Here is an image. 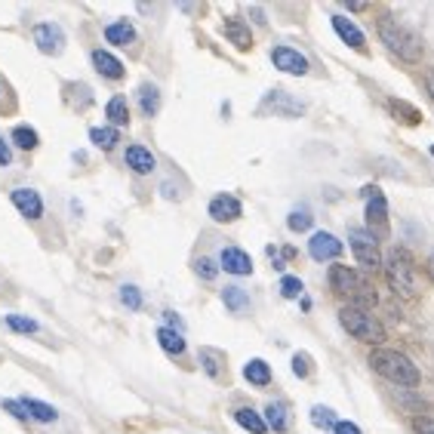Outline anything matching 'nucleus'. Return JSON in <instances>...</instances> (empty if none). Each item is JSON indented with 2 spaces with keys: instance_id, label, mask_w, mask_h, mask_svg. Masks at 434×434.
Segmentation results:
<instances>
[{
  "instance_id": "f257e3e1",
  "label": "nucleus",
  "mask_w": 434,
  "mask_h": 434,
  "mask_svg": "<svg viewBox=\"0 0 434 434\" xmlns=\"http://www.w3.org/2000/svg\"><path fill=\"white\" fill-rule=\"evenodd\" d=\"M330 287H333L336 296H342L345 302H351V308H361V311H370L379 305V296L367 280L357 275L354 268L348 265H333L330 268Z\"/></svg>"
},
{
  "instance_id": "f03ea898",
  "label": "nucleus",
  "mask_w": 434,
  "mask_h": 434,
  "mask_svg": "<svg viewBox=\"0 0 434 434\" xmlns=\"http://www.w3.org/2000/svg\"><path fill=\"white\" fill-rule=\"evenodd\" d=\"M370 367L376 370L382 379L394 382V385H404V388H416L422 379L419 367H416L410 357L401 351H391V348H376V351L370 354Z\"/></svg>"
},
{
  "instance_id": "7ed1b4c3",
  "label": "nucleus",
  "mask_w": 434,
  "mask_h": 434,
  "mask_svg": "<svg viewBox=\"0 0 434 434\" xmlns=\"http://www.w3.org/2000/svg\"><path fill=\"white\" fill-rule=\"evenodd\" d=\"M379 37H382V44H385L397 59H404V62H419L422 53H425V44H422L419 34H416L410 25L391 19V16L379 19Z\"/></svg>"
},
{
  "instance_id": "20e7f679",
  "label": "nucleus",
  "mask_w": 434,
  "mask_h": 434,
  "mask_svg": "<svg viewBox=\"0 0 434 434\" xmlns=\"http://www.w3.org/2000/svg\"><path fill=\"white\" fill-rule=\"evenodd\" d=\"M339 323H342V330L348 336L361 339V342H370V345H382L385 342V327L373 318L370 311H361V308H351V305H345L342 311H339Z\"/></svg>"
},
{
  "instance_id": "39448f33",
  "label": "nucleus",
  "mask_w": 434,
  "mask_h": 434,
  "mask_svg": "<svg viewBox=\"0 0 434 434\" xmlns=\"http://www.w3.org/2000/svg\"><path fill=\"white\" fill-rule=\"evenodd\" d=\"M388 284L394 289L401 299H413L416 296V275H413V259L410 253L401 250V246H394V250L388 253Z\"/></svg>"
},
{
  "instance_id": "423d86ee",
  "label": "nucleus",
  "mask_w": 434,
  "mask_h": 434,
  "mask_svg": "<svg viewBox=\"0 0 434 434\" xmlns=\"http://www.w3.org/2000/svg\"><path fill=\"white\" fill-rule=\"evenodd\" d=\"M348 243H351L354 259L361 262L363 271H379L382 268V253H379V241L370 231H361V228H351L348 231Z\"/></svg>"
},
{
  "instance_id": "0eeeda50",
  "label": "nucleus",
  "mask_w": 434,
  "mask_h": 434,
  "mask_svg": "<svg viewBox=\"0 0 434 434\" xmlns=\"http://www.w3.org/2000/svg\"><path fill=\"white\" fill-rule=\"evenodd\" d=\"M367 194V222H370V234L373 237H382L388 231V207H385V198H382L379 188H363Z\"/></svg>"
},
{
  "instance_id": "6e6552de",
  "label": "nucleus",
  "mask_w": 434,
  "mask_h": 434,
  "mask_svg": "<svg viewBox=\"0 0 434 434\" xmlns=\"http://www.w3.org/2000/svg\"><path fill=\"white\" fill-rule=\"evenodd\" d=\"M271 62H275L277 71L296 74V78L308 74V59H305L299 49H293V47H275L271 49Z\"/></svg>"
},
{
  "instance_id": "1a4fd4ad",
  "label": "nucleus",
  "mask_w": 434,
  "mask_h": 434,
  "mask_svg": "<svg viewBox=\"0 0 434 434\" xmlns=\"http://www.w3.org/2000/svg\"><path fill=\"white\" fill-rule=\"evenodd\" d=\"M262 114H287V117H302L305 114V105L299 99H293L289 92H280V90H271L265 105L259 108Z\"/></svg>"
},
{
  "instance_id": "9d476101",
  "label": "nucleus",
  "mask_w": 434,
  "mask_h": 434,
  "mask_svg": "<svg viewBox=\"0 0 434 434\" xmlns=\"http://www.w3.org/2000/svg\"><path fill=\"white\" fill-rule=\"evenodd\" d=\"M34 44H37V49H44L47 56H56L65 47V31L56 22H44L34 28Z\"/></svg>"
},
{
  "instance_id": "9b49d317",
  "label": "nucleus",
  "mask_w": 434,
  "mask_h": 434,
  "mask_svg": "<svg viewBox=\"0 0 434 434\" xmlns=\"http://www.w3.org/2000/svg\"><path fill=\"white\" fill-rule=\"evenodd\" d=\"M308 253H311V259H318V262H330V259H339V253H342V243H339L336 234L318 231V234L311 237V243H308Z\"/></svg>"
},
{
  "instance_id": "f8f14e48",
  "label": "nucleus",
  "mask_w": 434,
  "mask_h": 434,
  "mask_svg": "<svg viewBox=\"0 0 434 434\" xmlns=\"http://www.w3.org/2000/svg\"><path fill=\"white\" fill-rule=\"evenodd\" d=\"M10 200L16 203V210H19L25 219H31V222L44 216V200H40V194L34 188H16L10 194Z\"/></svg>"
},
{
  "instance_id": "ddd939ff",
  "label": "nucleus",
  "mask_w": 434,
  "mask_h": 434,
  "mask_svg": "<svg viewBox=\"0 0 434 434\" xmlns=\"http://www.w3.org/2000/svg\"><path fill=\"white\" fill-rule=\"evenodd\" d=\"M210 216L212 222H234L241 216V200L231 198V194H216L210 200Z\"/></svg>"
},
{
  "instance_id": "4468645a",
  "label": "nucleus",
  "mask_w": 434,
  "mask_h": 434,
  "mask_svg": "<svg viewBox=\"0 0 434 434\" xmlns=\"http://www.w3.org/2000/svg\"><path fill=\"white\" fill-rule=\"evenodd\" d=\"M222 271L237 275V277H246V275H253V259L246 256L243 250H237V246H225L222 250Z\"/></svg>"
},
{
  "instance_id": "2eb2a0df",
  "label": "nucleus",
  "mask_w": 434,
  "mask_h": 434,
  "mask_svg": "<svg viewBox=\"0 0 434 434\" xmlns=\"http://www.w3.org/2000/svg\"><path fill=\"white\" fill-rule=\"evenodd\" d=\"M92 65H96V71L102 78L108 80H121L123 78V62L121 59H114L108 49H92Z\"/></svg>"
},
{
  "instance_id": "dca6fc26",
  "label": "nucleus",
  "mask_w": 434,
  "mask_h": 434,
  "mask_svg": "<svg viewBox=\"0 0 434 434\" xmlns=\"http://www.w3.org/2000/svg\"><path fill=\"white\" fill-rule=\"evenodd\" d=\"M126 167L139 176H148L151 169H155V155H151L145 145H130V148H126Z\"/></svg>"
},
{
  "instance_id": "f3484780",
  "label": "nucleus",
  "mask_w": 434,
  "mask_h": 434,
  "mask_svg": "<svg viewBox=\"0 0 434 434\" xmlns=\"http://www.w3.org/2000/svg\"><path fill=\"white\" fill-rule=\"evenodd\" d=\"M333 28H336V34L345 40L348 47H354V49H363V47H367V37H363V31L357 28L351 19H345V16H333Z\"/></svg>"
},
{
  "instance_id": "a211bd4d",
  "label": "nucleus",
  "mask_w": 434,
  "mask_h": 434,
  "mask_svg": "<svg viewBox=\"0 0 434 434\" xmlns=\"http://www.w3.org/2000/svg\"><path fill=\"white\" fill-rule=\"evenodd\" d=\"M388 111L397 123H404V126H419L422 123V111L416 105H406L404 99H388Z\"/></svg>"
},
{
  "instance_id": "6ab92c4d",
  "label": "nucleus",
  "mask_w": 434,
  "mask_h": 434,
  "mask_svg": "<svg viewBox=\"0 0 434 434\" xmlns=\"http://www.w3.org/2000/svg\"><path fill=\"white\" fill-rule=\"evenodd\" d=\"M234 422L241 425V428H246L250 434H265L268 431L265 416H259L256 410H250V406H241V410L234 413Z\"/></svg>"
},
{
  "instance_id": "aec40b11",
  "label": "nucleus",
  "mask_w": 434,
  "mask_h": 434,
  "mask_svg": "<svg viewBox=\"0 0 434 434\" xmlns=\"http://www.w3.org/2000/svg\"><path fill=\"white\" fill-rule=\"evenodd\" d=\"M105 40H108V44H114V47L133 44V40H135V28L126 19H117V22H111L105 28Z\"/></svg>"
},
{
  "instance_id": "412c9836",
  "label": "nucleus",
  "mask_w": 434,
  "mask_h": 434,
  "mask_svg": "<svg viewBox=\"0 0 434 434\" xmlns=\"http://www.w3.org/2000/svg\"><path fill=\"white\" fill-rule=\"evenodd\" d=\"M225 34H228V40H231L237 49H250L253 47V34L241 19H225Z\"/></svg>"
},
{
  "instance_id": "4be33fe9",
  "label": "nucleus",
  "mask_w": 434,
  "mask_h": 434,
  "mask_svg": "<svg viewBox=\"0 0 434 434\" xmlns=\"http://www.w3.org/2000/svg\"><path fill=\"white\" fill-rule=\"evenodd\" d=\"M243 379L250 382V385H256V388H265L271 382V367L265 361H259V357H256V361H250L243 367Z\"/></svg>"
},
{
  "instance_id": "5701e85b",
  "label": "nucleus",
  "mask_w": 434,
  "mask_h": 434,
  "mask_svg": "<svg viewBox=\"0 0 434 434\" xmlns=\"http://www.w3.org/2000/svg\"><path fill=\"white\" fill-rule=\"evenodd\" d=\"M105 117H108V123H111L114 130H117V126H126V123H130V108H126V99H123V96H114V99L105 105Z\"/></svg>"
},
{
  "instance_id": "b1692460",
  "label": "nucleus",
  "mask_w": 434,
  "mask_h": 434,
  "mask_svg": "<svg viewBox=\"0 0 434 434\" xmlns=\"http://www.w3.org/2000/svg\"><path fill=\"white\" fill-rule=\"evenodd\" d=\"M265 422H268V428L271 431H280V434H284L287 428H289V410H287V406L284 404H268L265 406Z\"/></svg>"
},
{
  "instance_id": "393cba45",
  "label": "nucleus",
  "mask_w": 434,
  "mask_h": 434,
  "mask_svg": "<svg viewBox=\"0 0 434 434\" xmlns=\"http://www.w3.org/2000/svg\"><path fill=\"white\" fill-rule=\"evenodd\" d=\"M139 108H142V114H148V117L157 114V108H160V90L155 87V83H142V87H139Z\"/></svg>"
},
{
  "instance_id": "a878e982",
  "label": "nucleus",
  "mask_w": 434,
  "mask_h": 434,
  "mask_svg": "<svg viewBox=\"0 0 434 434\" xmlns=\"http://www.w3.org/2000/svg\"><path fill=\"white\" fill-rule=\"evenodd\" d=\"M22 406L28 410V416L34 422H44V425H49V422H56V410L49 404H44V401H34V397H22Z\"/></svg>"
},
{
  "instance_id": "bb28decb",
  "label": "nucleus",
  "mask_w": 434,
  "mask_h": 434,
  "mask_svg": "<svg viewBox=\"0 0 434 434\" xmlns=\"http://www.w3.org/2000/svg\"><path fill=\"white\" fill-rule=\"evenodd\" d=\"M222 302H225L228 311H246L250 308V296H246V289H241V287H225Z\"/></svg>"
},
{
  "instance_id": "cd10ccee",
  "label": "nucleus",
  "mask_w": 434,
  "mask_h": 434,
  "mask_svg": "<svg viewBox=\"0 0 434 434\" xmlns=\"http://www.w3.org/2000/svg\"><path fill=\"white\" fill-rule=\"evenodd\" d=\"M157 342H160V348H164L167 354H182L185 351V339L179 336L176 330H169V327L157 330Z\"/></svg>"
},
{
  "instance_id": "c85d7f7f",
  "label": "nucleus",
  "mask_w": 434,
  "mask_h": 434,
  "mask_svg": "<svg viewBox=\"0 0 434 434\" xmlns=\"http://www.w3.org/2000/svg\"><path fill=\"white\" fill-rule=\"evenodd\" d=\"M90 139H92V145H99V148H114L117 139H121V133H117L114 126H92Z\"/></svg>"
},
{
  "instance_id": "c756f323",
  "label": "nucleus",
  "mask_w": 434,
  "mask_h": 434,
  "mask_svg": "<svg viewBox=\"0 0 434 434\" xmlns=\"http://www.w3.org/2000/svg\"><path fill=\"white\" fill-rule=\"evenodd\" d=\"M13 142H16V148H22V151H34L37 148V133L31 130V126H16L13 130Z\"/></svg>"
},
{
  "instance_id": "7c9ffc66",
  "label": "nucleus",
  "mask_w": 434,
  "mask_h": 434,
  "mask_svg": "<svg viewBox=\"0 0 434 434\" xmlns=\"http://www.w3.org/2000/svg\"><path fill=\"white\" fill-rule=\"evenodd\" d=\"M6 327L16 330V333H37L40 323L31 320V318H25V314H6Z\"/></svg>"
},
{
  "instance_id": "2f4dec72",
  "label": "nucleus",
  "mask_w": 434,
  "mask_h": 434,
  "mask_svg": "<svg viewBox=\"0 0 434 434\" xmlns=\"http://www.w3.org/2000/svg\"><path fill=\"white\" fill-rule=\"evenodd\" d=\"M200 363H203V367H207V373H210V376H222V354H219V351H210V348H203V351H200Z\"/></svg>"
},
{
  "instance_id": "473e14b6",
  "label": "nucleus",
  "mask_w": 434,
  "mask_h": 434,
  "mask_svg": "<svg viewBox=\"0 0 434 434\" xmlns=\"http://www.w3.org/2000/svg\"><path fill=\"white\" fill-rule=\"evenodd\" d=\"M336 419L339 416L333 410H327V406H311V422L318 428H336Z\"/></svg>"
},
{
  "instance_id": "72a5a7b5",
  "label": "nucleus",
  "mask_w": 434,
  "mask_h": 434,
  "mask_svg": "<svg viewBox=\"0 0 434 434\" xmlns=\"http://www.w3.org/2000/svg\"><path fill=\"white\" fill-rule=\"evenodd\" d=\"M121 302L126 305V308H133V311H139L142 308V289L139 287H133V284H123L121 287Z\"/></svg>"
},
{
  "instance_id": "f704fd0d",
  "label": "nucleus",
  "mask_w": 434,
  "mask_h": 434,
  "mask_svg": "<svg viewBox=\"0 0 434 434\" xmlns=\"http://www.w3.org/2000/svg\"><path fill=\"white\" fill-rule=\"evenodd\" d=\"M394 401L401 404L404 410H425V406H428V404H425L419 394H416V391H397V394H394Z\"/></svg>"
},
{
  "instance_id": "c9c22d12",
  "label": "nucleus",
  "mask_w": 434,
  "mask_h": 434,
  "mask_svg": "<svg viewBox=\"0 0 434 434\" xmlns=\"http://www.w3.org/2000/svg\"><path fill=\"white\" fill-rule=\"evenodd\" d=\"M280 293L287 296V299H296V296H302V280L299 277H280Z\"/></svg>"
},
{
  "instance_id": "e433bc0d",
  "label": "nucleus",
  "mask_w": 434,
  "mask_h": 434,
  "mask_svg": "<svg viewBox=\"0 0 434 434\" xmlns=\"http://www.w3.org/2000/svg\"><path fill=\"white\" fill-rule=\"evenodd\" d=\"M289 228H293V231H308L311 228V216L308 212H302V210H296V212H289Z\"/></svg>"
},
{
  "instance_id": "4c0bfd02",
  "label": "nucleus",
  "mask_w": 434,
  "mask_h": 434,
  "mask_svg": "<svg viewBox=\"0 0 434 434\" xmlns=\"http://www.w3.org/2000/svg\"><path fill=\"white\" fill-rule=\"evenodd\" d=\"M194 271H198V277H203V280H212L219 275V268H216V262L212 259H198L194 262Z\"/></svg>"
},
{
  "instance_id": "58836bf2",
  "label": "nucleus",
  "mask_w": 434,
  "mask_h": 434,
  "mask_svg": "<svg viewBox=\"0 0 434 434\" xmlns=\"http://www.w3.org/2000/svg\"><path fill=\"white\" fill-rule=\"evenodd\" d=\"M0 406H4L6 413H13L19 422H31V416H28V410L22 406V401H6V397H4V401H0Z\"/></svg>"
},
{
  "instance_id": "ea45409f",
  "label": "nucleus",
  "mask_w": 434,
  "mask_h": 434,
  "mask_svg": "<svg viewBox=\"0 0 434 434\" xmlns=\"http://www.w3.org/2000/svg\"><path fill=\"white\" fill-rule=\"evenodd\" d=\"M293 373H296L299 379L308 376V373H311V361H308V354H296V357H293Z\"/></svg>"
},
{
  "instance_id": "a19ab883",
  "label": "nucleus",
  "mask_w": 434,
  "mask_h": 434,
  "mask_svg": "<svg viewBox=\"0 0 434 434\" xmlns=\"http://www.w3.org/2000/svg\"><path fill=\"white\" fill-rule=\"evenodd\" d=\"M413 428L416 434H434V419H416Z\"/></svg>"
},
{
  "instance_id": "79ce46f5",
  "label": "nucleus",
  "mask_w": 434,
  "mask_h": 434,
  "mask_svg": "<svg viewBox=\"0 0 434 434\" xmlns=\"http://www.w3.org/2000/svg\"><path fill=\"white\" fill-rule=\"evenodd\" d=\"M333 434H361V428H357L354 422H336Z\"/></svg>"
},
{
  "instance_id": "37998d69",
  "label": "nucleus",
  "mask_w": 434,
  "mask_h": 434,
  "mask_svg": "<svg viewBox=\"0 0 434 434\" xmlns=\"http://www.w3.org/2000/svg\"><path fill=\"white\" fill-rule=\"evenodd\" d=\"M164 320L169 323V330H179V327H182V320H179L176 311H164Z\"/></svg>"
},
{
  "instance_id": "c03bdc74",
  "label": "nucleus",
  "mask_w": 434,
  "mask_h": 434,
  "mask_svg": "<svg viewBox=\"0 0 434 434\" xmlns=\"http://www.w3.org/2000/svg\"><path fill=\"white\" fill-rule=\"evenodd\" d=\"M6 164H10V148H6L4 135H0V167H6Z\"/></svg>"
},
{
  "instance_id": "a18cd8bd",
  "label": "nucleus",
  "mask_w": 434,
  "mask_h": 434,
  "mask_svg": "<svg viewBox=\"0 0 434 434\" xmlns=\"http://www.w3.org/2000/svg\"><path fill=\"white\" fill-rule=\"evenodd\" d=\"M425 87H428V92H431V96H434V68H431V71H428V78H425Z\"/></svg>"
},
{
  "instance_id": "49530a36",
  "label": "nucleus",
  "mask_w": 434,
  "mask_h": 434,
  "mask_svg": "<svg viewBox=\"0 0 434 434\" xmlns=\"http://www.w3.org/2000/svg\"><path fill=\"white\" fill-rule=\"evenodd\" d=\"M250 16H253V19H256V22H265V13L256 10V6H253V10H250Z\"/></svg>"
},
{
  "instance_id": "de8ad7c7",
  "label": "nucleus",
  "mask_w": 434,
  "mask_h": 434,
  "mask_svg": "<svg viewBox=\"0 0 434 434\" xmlns=\"http://www.w3.org/2000/svg\"><path fill=\"white\" fill-rule=\"evenodd\" d=\"M428 271H431V277H434V256L428 259Z\"/></svg>"
},
{
  "instance_id": "09e8293b",
  "label": "nucleus",
  "mask_w": 434,
  "mask_h": 434,
  "mask_svg": "<svg viewBox=\"0 0 434 434\" xmlns=\"http://www.w3.org/2000/svg\"><path fill=\"white\" fill-rule=\"evenodd\" d=\"M428 151H431V157H434V145H431V148H428Z\"/></svg>"
}]
</instances>
